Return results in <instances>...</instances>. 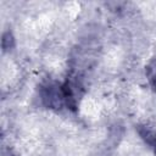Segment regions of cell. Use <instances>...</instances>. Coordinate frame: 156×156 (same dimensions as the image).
<instances>
[{
  "label": "cell",
  "mask_w": 156,
  "mask_h": 156,
  "mask_svg": "<svg viewBox=\"0 0 156 156\" xmlns=\"http://www.w3.org/2000/svg\"><path fill=\"white\" fill-rule=\"evenodd\" d=\"M146 76L149 78V82L152 87V89L156 91V57H154L150 63L146 67Z\"/></svg>",
  "instance_id": "3"
},
{
  "label": "cell",
  "mask_w": 156,
  "mask_h": 156,
  "mask_svg": "<svg viewBox=\"0 0 156 156\" xmlns=\"http://www.w3.org/2000/svg\"><path fill=\"white\" fill-rule=\"evenodd\" d=\"M5 156H16V155H15L11 150H7V151H6V154H5Z\"/></svg>",
  "instance_id": "5"
},
{
  "label": "cell",
  "mask_w": 156,
  "mask_h": 156,
  "mask_svg": "<svg viewBox=\"0 0 156 156\" xmlns=\"http://www.w3.org/2000/svg\"><path fill=\"white\" fill-rule=\"evenodd\" d=\"M139 134L141 135V138L154 147V151H155V155H156V133L147 129L146 127H140L139 128Z\"/></svg>",
  "instance_id": "2"
},
{
  "label": "cell",
  "mask_w": 156,
  "mask_h": 156,
  "mask_svg": "<svg viewBox=\"0 0 156 156\" xmlns=\"http://www.w3.org/2000/svg\"><path fill=\"white\" fill-rule=\"evenodd\" d=\"M1 45H2L4 51L11 50V49L13 48V45H15V39H13V35H12V33H11L10 30H7V32H5V33L2 34Z\"/></svg>",
  "instance_id": "4"
},
{
  "label": "cell",
  "mask_w": 156,
  "mask_h": 156,
  "mask_svg": "<svg viewBox=\"0 0 156 156\" xmlns=\"http://www.w3.org/2000/svg\"><path fill=\"white\" fill-rule=\"evenodd\" d=\"M40 99L46 107L55 110H60L63 106V104H66L62 85H58L54 82H48L41 87Z\"/></svg>",
  "instance_id": "1"
}]
</instances>
